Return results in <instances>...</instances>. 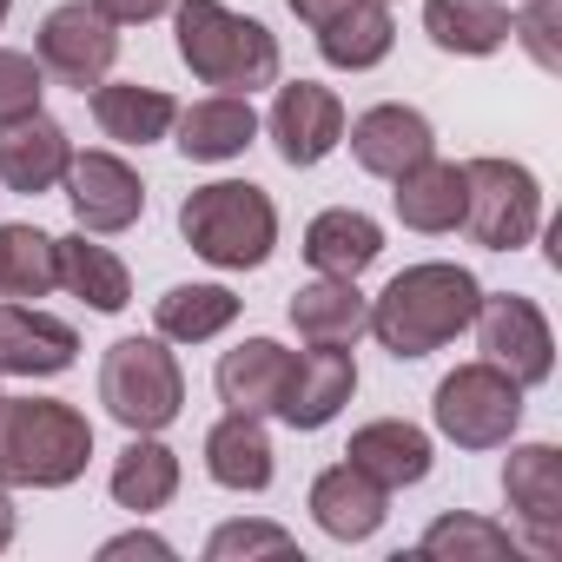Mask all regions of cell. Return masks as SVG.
I'll return each instance as SVG.
<instances>
[{"mask_svg":"<svg viewBox=\"0 0 562 562\" xmlns=\"http://www.w3.org/2000/svg\"><path fill=\"white\" fill-rule=\"evenodd\" d=\"M179 496V457L159 443V430H139L120 457H113V503L133 516H153Z\"/></svg>","mask_w":562,"mask_h":562,"instance_id":"obj_28","label":"cell"},{"mask_svg":"<svg viewBox=\"0 0 562 562\" xmlns=\"http://www.w3.org/2000/svg\"><path fill=\"white\" fill-rule=\"evenodd\" d=\"M503 496L522 522V542L536 555L562 549V450L555 443H522L503 463Z\"/></svg>","mask_w":562,"mask_h":562,"instance_id":"obj_11","label":"cell"},{"mask_svg":"<svg viewBox=\"0 0 562 562\" xmlns=\"http://www.w3.org/2000/svg\"><path fill=\"white\" fill-rule=\"evenodd\" d=\"M312 34H318V54H325L331 67H345V74H364V67H378V60L397 47L391 0H351L345 14H331V21L312 27Z\"/></svg>","mask_w":562,"mask_h":562,"instance_id":"obj_26","label":"cell"},{"mask_svg":"<svg viewBox=\"0 0 562 562\" xmlns=\"http://www.w3.org/2000/svg\"><path fill=\"white\" fill-rule=\"evenodd\" d=\"M397 192H391V205H397V218L411 225V232H457L463 225V166H450V159H417L411 172H397L391 179Z\"/></svg>","mask_w":562,"mask_h":562,"instance_id":"obj_23","label":"cell"},{"mask_svg":"<svg viewBox=\"0 0 562 562\" xmlns=\"http://www.w3.org/2000/svg\"><path fill=\"white\" fill-rule=\"evenodd\" d=\"M305 258L325 271V278H358L384 258V232L371 212H351V205H331L305 225Z\"/></svg>","mask_w":562,"mask_h":562,"instance_id":"obj_25","label":"cell"},{"mask_svg":"<svg viewBox=\"0 0 562 562\" xmlns=\"http://www.w3.org/2000/svg\"><path fill=\"white\" fill-rule=\"evenodd\" d=\"M430 153H437V133H430V120H424L417 106L384 100V106H364V113L351 120V159H358L371 179H397V172H411V166L430 159Z\"/></svg>","mask_w":562,"mask_h":562,"instance_id":"obj_16","label":"cell"},{"mask_svg":"<svg viewBox=\"0 0 562 562\" xmlns=\"http://www.w3.org/2000/svg\"><path fill=\"white\" fill-rule=\"evenodd\" d=\"M179 232L186 245L218 265V271H251L271 258L278 245V205L265 186L251 179H212V186H192L186 205H179Z\"/></svg>","mask_w":562,"mask_h":562,"instance_id":"obj_4","label":"cell"},{"mask_svg":"<svg viewBox=\"0 0 562 562\" xmlns=\"http://www.w3.org/2000/svg\"><path fill=\"white\" fill-rule=\"evenodd\" d=\"M34 60H41V74H54L60 87L93 93V87L113 74V60H120V27L93 8V0H67V8H54V14L41 21Z\"/></svg>","mask_w":562,"mask_h":562,"instance_id":"obj_8","label":"cell"},{"mask_svg":"<svg viewBox=\"0 0 562 562\" xmlns=\"http://www.w3.org/2000/svg\"><path fill=\"white\" fill-rule=\"evenodd\" d=\"M54 271H60V285H67L74 299H87L93 312H126V305H133V271H126L106 245H93L87 232L54 238Z\"/></svg>","mask_w":562,"mask_h":562,"instance_id":"obj_27","label":"cell"},{"mask_svg":"<svg viewBox=\"0 0 562 562\" xmlns=\"http://www.w3.org/2000/svg\"><path fill=\"white\" fill-rule=\"evenodd\" d=\"M172 34L192 80L218 93H258L278 80V41L251 14H232L225 0H172Z\"/></svg>","mask_w":562,"mask_h":562,"instance_id":"obj_3","label":"cell"},{"mask_svg":"<svg viewBox=\"0 0 562 562\" xmlns=\"http://www.w3.org/2000/svg\"><path fill=\"white\" fill-rule=\"evenodd\" d=\"M93 120H100V133H106V139H120V146H153V139H166V133H172L179 106H172V93H166V87L100 80V87H93Z\"/></svg>","mask_w":562,"mask_h":562,"instance_id":"obj_24","label":"cell"},{"mask_svg":"<svg viewBox=\"0 0 562 562\" xmlns=\"http://www.w3.org/2000/svg\"><path fill=\"white\" fill-rule=\"evenodd\" d=\"M476 305H483L476 271L430 258V265H404L371 299V331L391 358H430V351H443L450 338L470 331Z\"/></svg>","mask_w":562,"mask_h":562,"instance_id":"obj_1","label":"cell"},{"mask_svg":"<svg viewBox=\"0 0 562 562\" xmlns=\"http://www.w3.org/2000/svg\"><path fill=\"white\" fill-rule=\"evenodd\" d=\"M100 555L106 562H120V555H172V542H159V536H146V529H133V536H113V542H100Z\"/></svg>","mask_w":562,"mask_h":562,"instance_id":"obj_37","label":"cell"},{"mask_svg":"<svg viewBox=\"0 0 562 562\" xmlns=\"http://www.w3.org/2000/svg\"><path fill=\"white\" fill-rule=\"evenodd\" d=\"M430 417H437V430H443L457 450H496V443H509L516 424H522V384H516L503 364H490V358L457 364V371L437 384Z\"/></svg>","mask_w":562,"mask_h":562,"instance_id":"obj_7","label":"cell"},{"mask_svg":"<svg viewBox=\"0 0 562 562\" xmlns=\"http://www.w3.org/2000/svg\"><path fill=\"white\" fill-rule=\"evenodd\" d=\"M424 34L443 54L483 60V54H496L509 41V8L503 0H424Z\"/></svg>","mask_w":562,"mask_h":562,"instance_id":"obj_29","label":"cell"},{"mask_svg":"<svg viewBox=\"0 0 562 562\" xmlns=\"http://www.w3.org/2000/svg\"><path fill=\"white\" fill-rule=\"evenodd\" d=\"M14 522H21V516H14V496H8V483H0V549L14 542Z\"/></svg>","mask_w":562,"mask_h":562,"instance_id":"obj_39","label":"cell"},{"mask_svg":"<svg viewBox=\"0 0 562 562\" xmlns=\"http://www.w3.org/2000/svg\"><path fill=\"white\" fill-rule=\"evenodd\" d=\"M67 159H74V139L41 106L21 113V120H0V186L8 192H27V199L54 192L67 179Z\"/></svg>","mask_w":562,"mask_h":562,"instance_id":"obj_15","label":"cell"},{"mask_svg":"<svg viewBox=\"0 0 562 562\" xmlns=\"http://www.w3.org/2000/svg\"><path fill=\"white\" fill-rule=\"evenodd\" d=\"M232 318H238V299L225 285H172L153 305V325L166 345H205V338L232 331Z\"/></svg>","mask_w":562,"mask_h":562,"instance_id":"obj_30","label":"cell"},{"mask_svg":"<svg viewBox=\"0 0 562 562\" xmlns=\"http://www.w3.org/2000/svg\"><path fill=\"white\" fill-rule=\"evenodd\" d=\"M172 126H179V153H186V159H199V166L238 159V153L258 139V113H251V93H212V100L186 106Z\"/></svg>","mask_w":562,"mask_h":562,"instance_id":"obj_21","label":"cell"},{"mask_svg":"<svg viewBox=\"0 0 562 562\" xmlns=\"http://www.w3.org/2000/svg\"><path fill=\"white\" fill-rule=\"evenodd\" d=\"M265 126H271V146L285 166H318L345 139V100L318 80H292V87H278Z\"/></svg>","mask_w":562,"mask_h":562,"instance_id":"obj_12","label":"cell"},{"mask_svg":"<svg viewBox=\"0 0 562 562\" xmlns=\"http://www.w3.org/2000/svg\"><path fill=\"white\" fill-rule=\"evenodd\" d=\"M54 285V238L41 225H0V299H47Z\"/></svg>","mask_w":562,"mask_h":562,"instance_id":"obj_31","label":"cell"},{"mask_svg":"<svg viewBox=\"0 0 562 562\" xmlns=\"http://www.w3.org/2000/svg\"><path fill=\"white\" fill-rule=\"evenodd\" d=\"M80 358V331L27 299L0 305V378H60Z\"/></svg>","mask_w":562,"mask_h":562,"instance_id":"obj_13","label":"cell"},{"mask_svg":"<svg viewBox=\"0 0 562 562\" xmlns=\"http://www.w3.org/2000/svg\"><path fill=\"white\" fill-rule=\"evenodd\" d=\"M299 536L292 529H278V522H225L212 529L205 542V562H238V555H292Z\"/></svg>","mask_w":562,"mask_h":562,"instance_id":"obj_34","label":"cell"},{"mask_svg":"<svg viewBox=\"0 0 562 562\" xmlns=\"http://www.w3.org/2000/svg\"><path fill=\"white\" fill-rule=\"evenodd\" d=\"M463 232L483 251H522L542 232V186L516 159H470L463 166Z\"/></svg>","mask_w":562,"mask_h":562,"instance_id":"obj_6","label":"cell"},{"mask_svg":"<svg viewBox=\"0 0 562 562\" xmlns=\"http://www.w3.org/2000/svg\"><path fill=\"white\" fill-rule=\"evenodd\" d=\"M292 331L305 345H358L371 331V299L358 292V278H312L292 292Z\"/></svg>","mask_w":562,"mask_h":562,"instance_id":"obj_19","label":"cell"},{"mask_svg":"<svg viewBox=\"0 0 562 562\" xmlns=\"http://www.w3.org/2000/svg\"><path fill=\"white\" fill-rule=\"evenodd\" d=\"M312 516H318L325 536H338V542H364V536L384 529V516H391V490L371 483L358 463H331V470L312 483Z\"/></svg>","mask_w":562,"mask_h":562,"instance_id":"obj_18","label":"cell"},{"mask_svg":"<svg viewBox=\"0 0 562 562\" xmlns=\"http://www.w3.org/2000/svg\"><path fill=\"white\" fill-rule=\"evenodd\" d=\"M509 41H522L542 74H562V0H529L522 14H509Z\"/></svg>","mask_w":562,"mask_h":562,"instance_id":"obj_33","label":"cell"},{"mask_svg":"<svg viewBox=\"0 0 562 562\" xmlns=\"http://www.w3.org/2000/svg\"><path fill=\"white\" fill-rule=\"evenodd\" d=\"M285 8H292L305 27H325L331 14H345V8H351V0H285Z\"/></svg>","mask_w":562,"mask_h":562,"instance_id":"obj_38","label":"cell"},{"mask_svg":"<svg viewBox=\"0 0 562 562\" xmlns=\"http://www.w3.org/2000/svg\"><path fill=\"white\" fill-rule=\"evenodd\" d=\"M218 397L245 417H278V404H285V384H292V351L271 345V338H245L218 358L212 371Z\"/></svg>","mask_w":562,"mask_h":562,"instance_id":"obj_17","label":"cell"},{"mask_svg":"<svg viewBox=\"0 0 562 562\" xmlns=\"http://www.w3.org/2000/svg\"><path fill=\"white\" fill-rule=\"evenodd\" d=\"M205 476H212L218 490H238V496L271 490V437H265V417L225 411V417L205 430Z\"/></svg>","mask_w":562,"mask_h":562,"instance_id":"obj_20","label":"cell"},{"mask_svg":"<svg viewBox=\"0 0 562 562\" xmlns=\"http://www.w3.org/2000/svg\"><path fill=\"white\" fill-rule=\"evenodd\" d=\"M345 463H358L384 490H404V483H424L430 476V437L417 424H404V417H378V424L351 430Z\"/></svg>","mask_w":562,"mask_h":562,"instance_id":"obj_22","label":"cell"},{"mask_svg":"<svg viewBox=\"0 0 562 562\" xmlns=\"http://www.w3.org/2000/svg\"><path fill=\"white\" fill-rule=\"evenodd\" d=\"M100 404L113 424L139 430H166L186 411V378L179 358L166 351V338H120L100 358Z\"/></svg>","mask_w":562,"mask_h":562,"instance_id":"obj_5","label":"cell"},{"mask_svg":"<svg viewBox=\"0 0 562 562\" xmlns=\"http://www.w3.org/2000/svg\"><path fill=\"white\" fill-rule=\"evenodd\" d=\"M67 205H74L80 232L106 238V232L139 225L146 186H139V172H133L120 153H74V159H67Z\"/></svg>","mask_w":562,"mask_h":562,"instance_id":"obj_10","label":"cell"},{"mask_svg":"<svg viewBox=\"0 0 562 562\" xmlns=\"http://www.w3.org/2000/svg\"><path fill=\"white\" fill-rule=\"evenodd\" d=\"M93 424L60 397H0V483L67 490L87 476Z\"/></svg>","mask_w":562,"mask_h":562,"instance_id":"obj_2","label":"cell"},{"mask_svg":"<svg viewBox=\"0 0 562 562\" xmlns=\"http://www.w3.org/2000/svg\"><path fill=\"white\" fill-rule=\"evenodd\" d=\"M41 93H47L41 60H34V54H14V47H0V120L34 113V106H41Z\"/></svg>","mask_w":562,"mask_h":562,"instance_id":"obj_35","label":"cell"},{"mask_svg":"<svg viewBox=\"0 0 562 562\" xmlns=\"http://www.w3.org/2000/svg\"><path fill=\"white\" fill-rule=\"evenodd\" d=\"M476 338H483V358L490 364H503L522 391H536V384H549V371H555V331H549V318H542V305H529V299H516V292H483V305H476Z\"/></svg>","mask_w":562,"mask_h":562,"instance_id":"obj_9","label":"cell"},{"mask_svg":"<svg viewBox=\"0 0 562 562\" xmlns=\"http://www.w3.org/2000/svg\"><path fill=\"white\" fill-rule=\"evenodd\" d=\"M417 549L450 555V562H503V555H516V536L503 522H483V516H437Z\"/></svg>","mask_w":562,"mask_h":562,"instance_id":"obj_32","label":"cell"},{"mask_svg":"<svg viewBox=\"0 0 562 562\" xmlns=\"http://www.w3.org/2000/svg\"><path fill=\"white\" fill-rule=\"evenodd\" d=\"M358 391V358L351 345H312V351H292V384H285V417L292 430H325Z\"/></svg>","mask_w":562,"mask_h":562,"instance_id":"obj_14","label":"cell"},{"mask_svg":"<svg viewBox=\"0 0 562 562\" xmlns=\"http://www.w3.org/2000/svg\"><path fill=\"white\" fill-rule=\"evenodd\" d=\"M93 8H100L113 27H146V21L172 14V0H93Z\"/></svg>","mask_w":562,"mask_h":562,"instance_id":"obj_36","label":"cell"},{"mask_svg":"<svg viewBox=\"0 0 562 562\" xmlns=\"http://www.w3.org/2000/svg\"><path fill=\"white\" fill-rule=\"evenodd\" d=\"M8 14H14V0H0V27H8Z\"/></svg>","mask_w":562,"mask_h":562,"instance_id":"obj_40","label":"cell"}]
</instances>
